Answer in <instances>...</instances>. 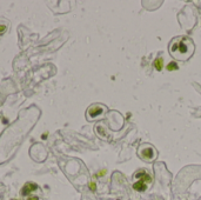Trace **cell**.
Masks as SVG:
<instances>
[{"label":"cell","instance_id":"6da1fadb","mask_svg":"<svg viewBox=\"0 0 201 200\" xmlns=\"http://www.w3.org/2000/svg\"><path fill=\"white\" fill-rule=\"evenodd\" d=\"M194 52L193 40L188 37H176L169 44V53L178 60H188Z\"/></svg>","mask_w":201,"mask_h":200},{"label":"cell","instance_id":"7a4b0ae2","mask_svg":"<svg viewBox=\"0 0 201 200\" xmlns=\"http://www.w3.org/2000/svg\"><path fill=\"white\" fill-rule=\"evenodd\" d=\"M140 155H141L142 159H146V160H152L155 158V151L153 150L152 147H145V150H140Z\"/></svg>","mask_w":201,"mask_h":200},{"label":"cell","instance_id":"3957f363","mask_svg":"<svg viewBox=\"0 0 201 200\" xmlns=\"http://www.w3.org/2000/svg\"><path fill=\"white\" fill-rule=\"evenodd\" d=\"M37 188H38V185H37V184H33V182L25 184V186L22 187V190H21V195L26 197L27 194H29V193L33 192V191H36Z\"/></svg>","mask_w":201,"mask_h":200},{"label":"cell","instance_id":"277c9868","mask_svg":"<svg viewBox=\"0 0 201 200\" xmlns=\"http://www.w3.org/2000/svg\"><path fill=\"white\" fill-rule=\"evenodd\" d=\"M133 188H134L135 191H139V192H144V191H146L147 186H146V184H145V181L140 180V181H138V182L133 184Z\"/></svg>","mask_w":201,"mask_h":200},{"label":"cell","instance_id":"5b68a950","mask_svg":"<svg viewBox=\"0 0 201 200\" xmlns=\"http://www.w3.org/2000/svg\"><path fill=\"white\" fill-rule=\"evenodd\" d=\"M137 178H141L142 181H147V182H151V176L146 173V172H139V173L135 174Z\"/></svg>","mask_w":201,"mask_h":200},{"label":"cell","instance_id":"8992f818","mask_svg":"<svg viewBox=\"0 0 201 200\" xmlns=\"http://www.w3.org/2000/svg\"><path fill=\"white\" fill-rule=\"evenodd\" d=\"M162 65H163L162 58L155 59V60H154V62H153V66H154V68H155L156 71H161V70H162Z\"/></svg>","mask_w":201,"mask_h":200},{"label":"cell","instance_id":"52a82bcc","mask_svg":"<svg viewBox=\"0 0 201 200\" xmlns=\"http://www.w3.org/2000/svg\"><path fill=\"white\" fill-rule=\"evenodd\" d=\"M167 70L169 71V72H172V71H176L178 70V65L176 62H170L167 65Z\"/></svg>","mask_w":201,"mask_h":200},{"label":"cell","instance_id":"ba28073f","mask_svg":"<svg viewBox=\"0 0 201 200\" xmlns=\"http://www.w3.org/2000/svg\"><path fill=\"white\" fill-rule=\"evenodd\" d=\"M102 110H99V111H93L92 108H90V111H88V114H90V117H95V115H98L99 113H101Z\"/></svg>","mask_w":201,"mask_h":200},{"label":"cell","instance_id":"9c48e42d","mask_svg":"<svg viewBox=\"0 0 201 200\" xmlns=\"http://www.w3.org/2000/svg\"><path fill=\"white\" fill-rule=\"evenodd\" d=\"M90 188H91V191H93V192H94V191L97 190V185H95V182H94V181L90 182Z\"/></svg>","mask_w":201,"mask_h":200},{"label":"cell","instance_id":"30bf717a","mask_svg":"<svg viewBox=\"0 0 201 200\" xmlns=\"http://www.w3.org/2000/svg\"><path fill=\"white\" fill-rule=\"evenodd\" d=\"M105 173H106V169H101L99 173H97V176H102V175H105Z\"/></svg>","mask_w":201,"mask_h":200},{"label":"cell","instance_id":"8fae6325","mask_svg":"<svg viewBox=\"0 0 201 200\" xmlns=\"http://www.w3.org/2000/svg\"><path fill=\"white\" fill-rule=\"evenodd\" d=\"M5 30H6V27H5V26H0V33L5 32Z\"/></svg>","mask_w":201,"mask_h":200},{"label":"cell","instance_id":"7c38bea8","mask_svg":"<svg viewBox=\"0 0 201 200\" xmlns=\"http://www.w3.org/2000/svg\"><path fill=\"white\" fill-rule=\"evenodd\" d=\"M27 200H39V198L38 197H31V198H28Z\"/></svg>","mask_w":201,"mask_h":200},{"label":"cell","instance_id":"4fadbf2b","mask_svg":"<svg viewBox=\"0 0 201 200\" xmlns=\"http://www.w3.org/2000/svg\"><path fill=\"white\" fill-rule=\"evenodd\" d=\"M47 135H48L47 133H46V134H43V135H41V138H43V139H46V138H47Z\"/></svg>","mask_w":201,"mask_h":200},{"label":"cell","instance_id":"5bb4252c","mask_svg":"<svg viewBox=\"0 0 201 200\" xmlns=\"http://www.w3.org/2000/svg\"><path fill=\"white\" fill-rule=\"evenodd\" d=\"M12 200H15V199H12Z\"/></svg>","mask_w":201,"mask_h":200}]
</instances>
